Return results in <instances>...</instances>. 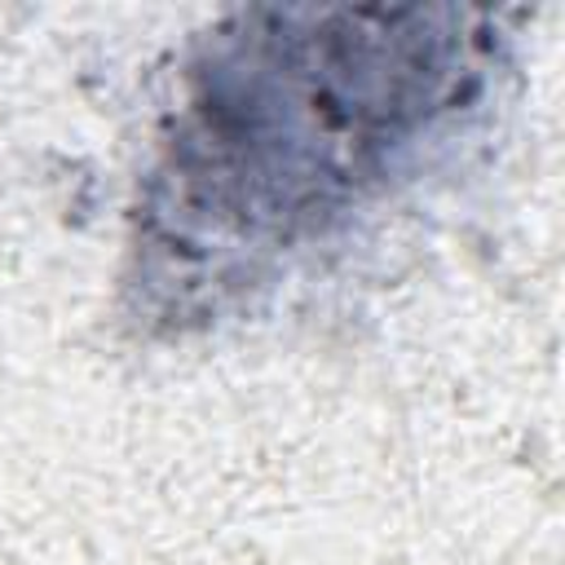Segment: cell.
Wrapping results in <instances>:
<instances>
[{"label": "cell", "instance_id": "1", "mask_svg": "<svg viewBox=\"0 0 565 565\" xmlns=\"http://www.w3.org/2000/svg\"><path fill=\"white\" fill-rule=\"evenodd\" d=\"M499 22L459 4L243 9L181 71L137 203L132 291L212 322L322 243L481 110Z\"/></svg>", "mask_w": 565, "mask_h": 565}]
</instances>
